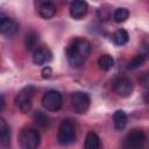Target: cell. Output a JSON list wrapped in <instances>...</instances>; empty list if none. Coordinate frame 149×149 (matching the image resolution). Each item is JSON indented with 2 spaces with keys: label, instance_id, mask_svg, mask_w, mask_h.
I'll return each instance as SVG.
<instances>
[{
  "label": "cell",
  "instance_id": "2",
  "mask_svg": "<svg viewBox=\"0 0 149 149\" xmlns=\"http://www.w3.org/2000/svg\"><path fill=\"white\" fill-rule=\"evenodd\" d=\"M76 139H77V134H76L74 123L69 119L63 120L58 127V133H57L58 142L63 146H68V144L73 143Z\"/></svg>",
  "mask_w": 149,
  "mask_h": 149
},
{
  "label": "cell",
  "instance_id": "13",
  "mask_svg": "<svg viewBox=\"0 0 149 149\" xmlns=\"http://www.w3.org/2000/svg\"><path fill=\"white\" fill-rule=\"evenodd\" d=\"M10 144V128L6 120L0 116V146L8 147Z\"/></svg>",
  "mask_w": 149,
  "mask_h": 149
},
{
  "label": "cell",
  "instance_id": "10",
  "mask_svg": "<svg viewBox=\"0 0 149 149\" xmlns=\"http://www.w3.org/2000/svg\"><path fill=\"white\" fill-rule=\"evenodd\" d=\"M87 2L84 0H72L70 3V15L74 20H80L87 14Z\"/></svg>",
  "mask_w": 149,
  "mask_h": 149
},
{
  "label": "cell",
  "instance_id": "14",
  "mask_svg": "<svg viewBox=\"0 0 149 149\" xmlns=\"http://www.w3.org/2000/svg\"><path fill=\"white\" fill-rule=\"evenodd\" d=\"M33 120L35 121V123H36L38 127H41V128H43V129H48V128L50 127V125H51V120H50L49 115H48L47 113L42 112V111H36V112H34V114H33Z\"/></svg>",
  "mask_w": 149,
  "mask_h": 149
},
{
  "label": "cell",
  "instance_id": "23",
  "mask_svg": "<svg viewBox=\"0 0 149 149\" xmlns=\"http://www.w3.org/2000/svg\"><path fill=\"white\" fill-rule=\"evenodd\" d=\"M5 105H6L5 97H3L2 94H0V112H2V109L5 108Z\"/></svg>",
  "mask_w": 149,
  "mask_h": 149
},
{
  "label": "cell",
  "instance_id": "17",
  "mask_svg": "<svg viewBox=\"0 0 149 149\" xmlns=\"http://www.w3.org/2000/svg\"><path fill=\"white\" fill-rule=\"evenodd\" d=\"M112 40L114 42V44L116 45H123L128 42L129 40V35H128V31L126 29H118L113 36H112Z\"/></svg>",
  "mask_w": 149,
  "mask_h": 149
},
{
  "label": "cell",
  "instance_id": "20",
  "mask_svg": "<svg viewBox=\"0 0 149 149\" xmlns=\"http://www.w3.org/2000/svg\"><path fill=\"white\" fill-rule=\"evenodd\" d=\"M128 16H129V10H128L127 8H123V7L116 8V9L114 10V13H113V19H114V21L118 22V23L125 22V21L128 19Z\"/></svg>",
  "mask_w": 149,
  "mask_h": 149
},
{
  "label": "cell",
  "instance_id": "3",
  "mask_svg": "<svg viewBox=\"0 0 149 149\" xmlns=\"http://www.w3.org/2000/svg\"><path fill=\"white\" fill-rule=\"evenodd\" d=\"M41 143V135L34 128H26L19 135V144L23 149H35Z\"/></svg>",
  "mask_w": 149,
  "mask_h": 149
},
{
  "label": "cell",
  "instance_id": "15",
  "mask_svg": "<svg viewBox=\"0 0 149 149\" xmlns=\"http://www.w3.org/2000/svg\"><path fill=\"white\" fill-rule=\"evenodd\" d=\"M113 125L116 130H122L127 125V114L122 109L115 111L113 115Z\"/></svg>",
  "mask_w": 149,
  "mask_h": 149
},
{
  "label": "cell",
  "instance_id": "6",
  "mask_svg": "<svg viewBox=\"0 0 149 149\" xmlns=\"http://www.w3.org/2000/svg\"><path fill=\"white\" fill-rule=\"evenodd\" d=\"M91 104V98L86 92H73L71 94V105L76 113L85 114Z\"/></svg>",
  "mask_w": 149,
  "mask_h": 149
},
{
  "label": "cell",
  "instance_id": "19",
  "mask_svg": "<svg viewBox=\"0 0 149 149\" xmlns=\"http://www.w3.org/2000/svg\"><path fill=\"white\" fill-rule=\"evenodd\" d=\"M98 65L102 71H108L114 66V59L109 55H102L98 61Z\"/></svg>",
  "mask_w": 149,
  "mask_h": 149
},
{
  "label": "cell",
  "instance_id": "5",
  "mask_svg": "<svg viewBox=\"0 0 149 149\" xmlns=\"http://www.w3.org/2000/svg\"><path fill=\"white\" fill-rule=\"evenodd\" d=\"M42 105L49 112L58 111L63 105V97L56 90H50L45 92L42 97Z\"/></svg>",
  "mask_w": 149,
  "mask_h": 149
},
{
  "label": "cell",
  "instance_id": "12",
  "mask_svg": "<svg viewBox=\"0 0 149 149\" xmlns=\"http://www.w3.org/2000/svg\"><path fill=\"white\" fill-rule=\"evenodd\" d=\"M37 3H38L37 6L38 14L43 19H50L57 12V8L54 5L52 0H37Z\"/></svg>",
  "mask_w": 149,
  "mask_h": 149
},
{
  "label": "cell",
  "instance_id": "21",
  "mask_svg": "<svg viewBox=\"0 0 149 149\" xmlns=\"http://www.w3.org/2000/svg\"><path fill=\"white\" fill-rule=\"evenodd\" d=\"M146 59H147V56H146L144 54L136 55V56L128 63V66H127V68H128L129 70H134V69H136V68L143 65L144 62H146Z\"/></svg>",
  "mask_w": 149,
  "mask_h": 149
},
{
  "label": "cell",
  "instance_id": "16",
  "mask_svg": "<svg viewBox=\"0 0 149 149\" xmlns=\"http://www.w3.org/2000/svg\"><path fill=\"white\" fill-rule=\"evenodd\" d=\"M100 147V139L94 132H88L85 137V148L86 149H98Z\"/></svg>",
  "mask_w": 149,
  "mask_h": 149
},
{
  "label": "cell",
  "instance_id": "22",
  "mask_svg": "<svg viewBox=\"0 0 149 149\" xmlns=\"http://www.w3.org/2000/svg\"><path fill=\"white\" fill-rule=\"evenodd\" d=\"M42 78H50L51 77V74H52V70H51V68L50 66H44L43 69H42Z\"/></svg>",
  "mask_w": 149,
  "mask_h": 149
},
{
  "label": "cell",
  "instance_id": "18",
  "mask_svg": "<svg viewBox=\"0 0 149 149\" xmlns=\"http://www.w3.org/2000/svg\"><path fill=\"white\" fill-rule=\"evenodd\" d=\"M37 43H38V35L35 31H29L26 35L24 38V44L28 51H33L37 48Z\"/></svg>",
  "mask_w": 149,
  "mask_h": 149
},
{
  "label": "cell",
  "instance_id": "8",
  "mask_svg": "<svg viewBox=\"0 0 149 149\" xmlns=\"http://www.w3.org/2000/svg\"><path fill=\"white\" fill-rule=\"evenodd\" d=\"M146 140H147V136L143 132L134 130L126 136L123 141V147L127 149H139L144 146Z\"/></svg>",
  "mask_w": 149,
  "mask_h": 149
},
{
  "label": "cell",
  "instance_id": "1",
  "mask_svg": "<svg viewBox=\"0 0 149 149\" xmlns=\"http://www.w3.org/2000/svg\"><path fill=\"white\" fill-rule=\"evenodd\" d=\"M92 50L91 43L85 38L73 40L66 49L68 62L72 68H80L86 62Z\"/></svg>",
  "mask_w": 149,
  "mask_h": 149
},
{
  "label": "cell",
  "instance_id": "7",
  "mask_svg": "<svg viewBox=\"0 0 149 149\" xmlns=\"http://www.w3.org/2000/svg\"><path fill=\"white\" fill-rule=\"evenodd\" d=\"M112 85H113L114 92L121 98H127L133 93V83L129 78L125 76L115 78Z\"/></svg>",
  "mask_w": 149,
  "mask_h": 149
},
{
  "label": "cell",
  "instance_id": "9",
  "mask_svg": "<svg viewBox=\"0 0 149 149\" xmlns=\"http://www.w3.org/2000/svg\"><path fill=\"white\" fill-rule=\"evenodd\" d=\"M17 31H19L17 23L13 19L0 13V35L5 37H13Z\"/></svg>",
  "mask_w": 149,
  "mask_h": 149
},
{
  "label": "cell",
  "instance_id": "11",
  "mask_svg": "<svg viewBox=\"0 0 149 149\" xmlns=\"http://www.w3.org/2000/svg\"><path fill=\"white\" fill-rule=\"evenodd\" d=\"M52 59V52L47 47H40L34 50L33 54V62L36 65H44L51 62Z\"/></svg>",
  "mask_w": 149,
  "mask_h": 149
},
{
  "label": "cell",
  "instance_id": "4",
  "mask_svg": "<svg viewBox=\"0 0 149 149\" xmlns=\"http://www.w3.org/2000/svg\"><path fill=\"white\" fill-rule=\"evenodd\" d=\"M35 93V87L31 86V85H28L26 87H23L15 97V104L16 106L20 108L21 112L23 113H27L31 109V99H33V95Z\"/></svg>",
  "mask_w": 149,
  "mask_h": 149
}]
</instances>
